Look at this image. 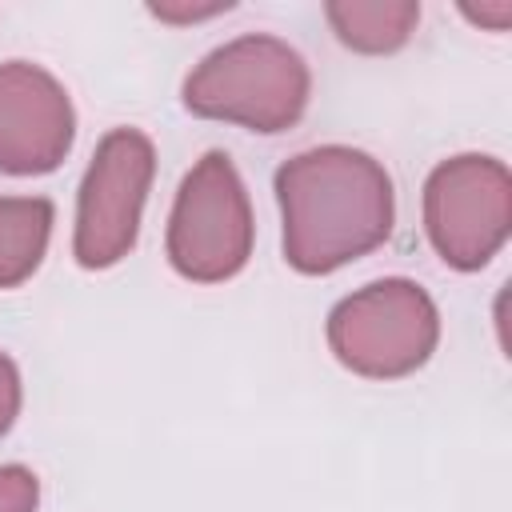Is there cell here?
<instances>
[{
    "label": "cell",
    "instance_id": "6da1fadb",
    "mask_svg": "<svg viewBox=\"0 0 512 512\" xmlns=\"http://www.w3.org/2000/svg\"><path fill=\"white\" fill-rule=\"evenodd\" d=\"M284 260L304 276H328L392 236L396 192L384 164L348 144L296 152L276 168Z\"/></svg>",
    "mask_w": 512,
    "mask_h": 512
},
{
    "label": "cell",
    "instance_id": "7a4b0ae2",
    "mask_svg": "<svg viewBox=\"0 0 512 512\" xmlns=\"http://www.w3.org/2000/svg\"><path fill=\"white\" fill-rule=\"evenodd\" d=\"M180 96L192 116L276 136L304 116L312 72L288 40L248 32L212 48L188 72Z\"/></svg>",
    "mask_w": 512,
    "mask_h": 512
},
{
    "label": "cell",
    "instance_id": "277c9868",
    "mask_svg": "<svg viewBox=\"0 0 512 512\" xmlns=\"http://www.w3.org/2000/svg\"><path fill=\"white\" fill-rule=\"evenodd\" d=\"M256 224L228 152H204L180 180L168 216V264L192 284L232 280L252 256Z\"/></svg>",
    "mask_w": 512,
    "mask_h": 512
},
{
    "label": "cell",
    "instance_id": "52a82bcc",
    "mask_svg": "<svg viewBox=\"0 0 512 512\" xmlns=\"http://www.w3.org/2000/svg\"><path fill=\"white\" fill-rule=\"evenodd\" d=\"M76 112L64 84L28 60L0 64V172L44 176L64 164Z\"/></svg>",
    "mask_w": 512,
    "mask_h": 512
},
{
    "label": "cell",
    "instance_id": "8fae6325",
    "mask_svg": "<svg viewBox=\"0 0 512 512\" xmlns=\"http://www.w3.org/2000/svg\"><path fill=\"white\" fill-rule=\"evenodd\" d=\"M20 372H16V364H12V356L8 352H0V436L16 424V416H20Z\"/></svg>",
    "mask_w": 512,
    "mask_h": 512
},
{
    "label": "cell",
    "instance_id": "9c48e42d",
    "mask_svg": "<svg viewBox=\"0 0 512 512\" xmlns=\"http://www.w3.org/2000/svg\"><path fill=\"white\" fill-rule=\"evenodd\" d=\"M52 236V200L44 196H0V288L24 284Z\"/></svg>",
    "mask_w": 512,
    "mask_h": 512
},
{
    "label": "cell",
    "instance_id": "ba28073f",
    "mask_svg": "<svg viewBox=\"0 0 512 512\" xmlns=\"http://www.w3.org/2000/svg\"><path fill=\"white\" fill-rule=\"evenodd\" d=\"M324 16L344 48L384 56L412 40L420 24V4L416 0H328Z\"/></svg>",
    "mask_w": 512,
    "mask_h": 512
},
{
    "label": "cell",
    "instance_id": "30bf717a",
    "mask_svg": "<svg viewBox=\"0 0 512 512\" xmlns=\"http://www.w3.org/2000/svg\"><path fill=\"white\" fill-rule=\"evenodd\" d=\"M40 504V480L24 464L0 468V512H36Z\"/></svg>",
    "mask_w": 512,
    "mask_h": 512
},
{
    "label": "cell",
    "instance_id": "3957f363",
    "mask_svg": "<svg viewBox=\"0 0 512 512\" xmlns=\"http://www.w3.org/2000/svg\"><path fill=\"white\" fill-rule=\"evenodd\" d=\"M440 344V312L432 296L404 276L376 280L344 296L328 312L332 356L368 380H400L428 364Z\"/></svg>",
    "mask_w": 512,
    "mask_h": 512
},
{
    "label": "cell",
    "instance_id": "7c38bea8",
    "mask_svg": "<svg viewBox=\"0 0 512 512\" xmlns=\"http://www.w3.org/2000/svg\"><path fill=\"white\" fill-rule=\"evenodd\" d=\"M228 8H232L228 0H220V4H204V8H196V4H148V12H152L156 20H168V24H196V20H212V16L228 12Z\"/></svg>",
    "mask_w": 512,
    "mask_h": 512
},
{
    "label": "cell",
    "instance_id": "8992f818",
    "mask_svg": "<svg viewBox=\"0 0 512 512\" xmlns=\"http://www.w3.org/2000/svg\"><path fill=\"white\" fill-rule=\"evenodd\" d=\"M152 176L156 148L140 128H112L96 144L76 196L72 256L80 268H112L136 248Z\"/></svg>",
    "mask_w": 512,
    "mask_h": 512
},
{
    "label": "cell",
    "instance_id": "5b68a950",
    "mask_svg": "<svg viewBox=\"0 0 512 512\" xmlns=\"http://www.w3.org/2000/svg\"><path fill=\"white\" fill-rule=\"evenodd\" d=\"M424 232L448 268H484L512 232V176L504 160L484 152L440 160L424 180Z\"/></svg>",
    "mask_w": 512,
    "mask_h": 512
},
{
    "label": "cell",
    "instance_id": "4fadbf2b",
    "mask_svg": "<svg viewBox=\"0 0 512 512\" xmlns=\"http://www.w3.org/2000/svg\"><path fill=\"white\" fill-rule=\"evenodd\" d=\"M472 24H480V28H488V32H504L508 28V20H512V0H496V4H480V8H460Z\"/></svg>",
    "mask_w": 512,
    "mask_h": 512
}]
</instances>
